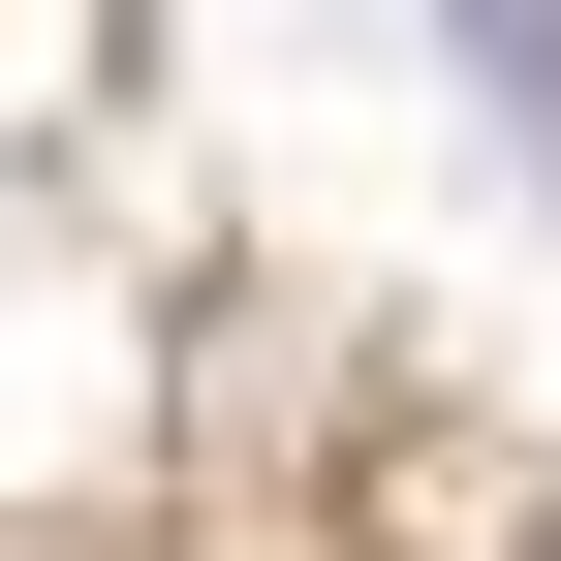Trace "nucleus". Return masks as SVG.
Instances as JSON below:
<instances>
[{"label":"nucleus","instance_id":"nucleus-1","mask_svg":"<svg viewBox=\"0 0 561 561\" xmlns=\"http://www.w3.org/2000/svg\"><path fill=\"white\" fill-rule=\"evenodd\" d=\"M437 32H468V94H500V157L561 187V0H437Z\"/></svg>","mask_w":561,"mask_h":561}]
</instances>
